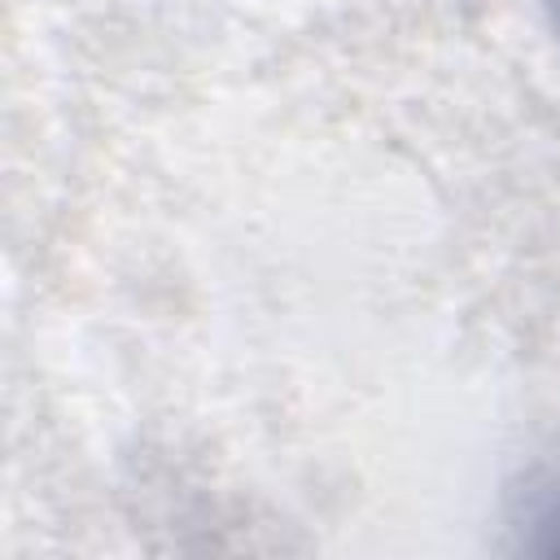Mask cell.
<instances>
[{"mask_svg": "<svg viewBox=\"0 0 560 560\" xmlns=\"http://www.w3.org/2000/svg\"><path fill=\"white\" fill-rule=\"evenodd\" d=\"M538 4H542L547 22H551V31H556V39H560V0H538Z\"/></svg>", "mask_w": 560, "mask_h": 560, "instance_id": "cell-2", "label": "cell"}, {"mask_svg": "<svg viewBox=\"0 0 560 560\" xmlns=\"http://www.w3.org/2000/svg\"><path fill=\"white\" fill-rule=\"evenodd\" d=\"M534 529H538V538H534V551H542V556H560V494L538 512V521H534Z\"/></svg>", "mask_w": 560, "mask_h": 560, "instance_id": "cell-1", "label": "cell"}]
</instances>
